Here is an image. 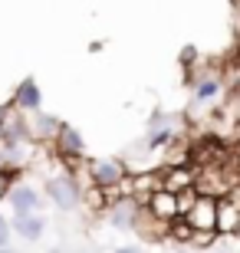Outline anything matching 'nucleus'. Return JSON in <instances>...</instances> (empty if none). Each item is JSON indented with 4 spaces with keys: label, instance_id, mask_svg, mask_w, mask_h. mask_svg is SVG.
<instances>
[{
    "label": "nucleus",
    "instance_id": "f257e3e1",
    "mask_svg": "<svg viewBox=\"0 0 240 253\" xmlns=\"http://www.w3.org/2000/svg\"><path fill=\"white\" fill-rule=\"evenodd\" d=\"M47 194L59 211H76L79 207V181L73 174H53V178H47Z\"/></svg>",
    "mask_w": 240,
    "mask_h": 253
},
{
    "label": "nucleus",
    "instance_id": "f03ea898",
    "mask_svg": "<svg viewBox=\"0 0 240 253\" xmlns=\"http://www.w3.org/2000/svg\"><path fill=\"white\" fill-rule=\"evenodd\" d=\"M185 214H188L191 230H197V234L217 230V201H214V197H194Z\"/></svg>",
    "mask_w": 240,
    "mask_h": 253
},
{
    "label": "nucleus",
    "instance_id": "7ed1b4c3",
    "mask_svg": "<svg viewBox=\"0 0 240 253\" xmlns=\"http://www.w3.org/2000/svg\"><path fill=\"white\" fill-rule=\"evenodd\" d=\"M7 204H10L13 214H37L40 211V191L33 184H17V188H10Z\"/></svg>",
    "mask_w": 240,
    "mask_h": 253
},
{
    "label": "nucleus",
    "instance_id": "20e7f679",
    "mask_svg": "<svg viewBox=\"0 0 240 253\" xmlns=\"http://www.w3.org/2000/svg\"><path fill=\"white\" fill-rule=\"evenodd\" d=\"M89 174H93V181L99 188H112V184H119L125 178V165L119 158H99V161H93Z\"/></svg>",
    "mask_w": 240,
    "mask_h": 253
},
{
    "label": "nucleus",
    "instance_id": "39448f33",
    "mask_svg": "<svg viewBox=\"0 0 240 253\" xmlns=\"http://www.w3.org/2000/svg\"><path fill=\"white\" fill-rule=\"evenodd\" d=\"M40 102H43V92H40V85L33 76H23L13 89V105L23 109V112H40Z\"/></svg>",
    "mask_w": 240,
    "mask_h": 253
},
{
    "label": "nucleus",
    "instance_id": "423d86ee",
    "mask_svg": "<svg viewBox=\"0 0 240 253\" xmlns=\"http://www.w3.org/2000/svg\"><path fill=\"white\" fill-rule=\"evenodd\" d=\"M56 148H59V155H66V158H79L86 151V141H83V135L73 128V125H66V122H59L56 125Z\"/></svg>",
    "mask_w": 240,
    "mask_h": 253
},
{
    "label": "nucleus",
    "instance_id": "0eeeda50",
    "mask_svg": "<svg viewBox=\"0 0 240 253\" xmlns=\"http://www.w3.org/2000/svg\"><path fill=\"white\" fill-rule=\"evenodd\" d=\"M10 230H13L20 240H40L43 230H47V224H43V217H40V214H13Z\"/></svg>",
    "mask_w": 240,
    "mask_h": 253
},
{
    "label": "nucleus",
    "instance_id": "6e6552de",
    "mask_svg": "<svg viewBox=\"0 0 240 253\" xmlns=\"http://www.w3.org/2000/svg\"><path fill=\"white\" fill-rule=\"evenodd\" d=\"M109 220L115 227H122V230H129V227L139 224V204L135 201H115L109 211Z\"/></svg>",
    "mask_w": 240,
    "mask_h": 253
},
{
    "label": "nucleus",
    "instance_id": "1a4fd4ad",
    "mask_svg": "<svg viewBox=\"0 0 240 253\" xmlns=\"http://www.w3.org/2000/svg\"><path fill=\"white\" fill-rule=\"evenodd\" d=\"M151 214L161 217V220H171V217L178 214V194L175 191L171 188L155 191V194H151Z\"/></svg>",
    "mask_w": 240,
    "mask_h": 253
},
{
    "label": "nucleus",
    "instance_id": "9d476101",
    "mask_svg": "<svg viewBox=\"0 0 240 253\" xmlns=\"http://www.w3.org/2000/svg\"><path fill=\"white\" fill-rule=\"evenodd\" d=\"M240 224V204L217 201V230H237Z\"/></svg>",
    "mask_w": 240,
    "mask_h": 253
},
{
    "label": "nucleus",
    "instance_id": "9b49d317",
    "mask_svg": "<svg viewBox=\"0 0 240 253\" xmlns=\"http://www.w3.org/2000/svg\"><path fill=\"white\" fill-rule=\"evenodd\" d=\"M217 92H221V83H217L214 76H207V79H201V83L194 85V99H197V102H211Z\"/></svg>",
    "mask_w": 240,
    "mask_h": 253
},
{
    "label": "nucleus",
    "instance_id": "f8f14e48",
    "mask_svg": "<svg viewBox=\"0 0 240 253\" xmlns=\"http://www.w3.org/2000/svg\"><path fill=\"white\" fill-rule=\"evenodd\" d=\"M171 141V125H151L148 128V148H161Z\"/></svg>",
    "mask_w": 240,
    "mask_h": 253
},
{
    "label": "nucleus",
    "instance_id": "ddd939ff",
    "mask_svg": "<svg viewBox=\"0 0 240 253\" xmlns=\"http://www.w3.org/2000/svg\"><path fill=\"white\" fill-rule=\"evenodd\" d=\"M56 119H49V115H37V128L30 125V135L33 138H47V135H56Z\"/></svg>",
    "mask_w": 240,
    "mask_h": 253
},
{
    "label": "nucleus",
    "instance_id": "4468645a",
    "mask_svg": "<svg viewBox=\"0 0 240 253\" xmlns=\"http://www.w3.org/2000/svg\"><path fill=\"white\" fill-rule=\"evenodd\" d=\"M10 244V224H7V217H0V250Z\"/></svg>",
    "mask_w": 240,
    "mask_h": 253
},
{
    "label": "nucleus",
    "instance_id": "2eb2a0df",
    "mask_svg": "<svg viewBox=\"0 0 240 253\" xmlns=\"http://www.w3.org/2000/svg\"><path fill=\"white\" fill-rule=\"evenodd\" d=\"M7 194V178H3V174H0V197Z\"/></svg>",
    "mask_w": 240,
    "mask_h": 253
}]
</instances>
